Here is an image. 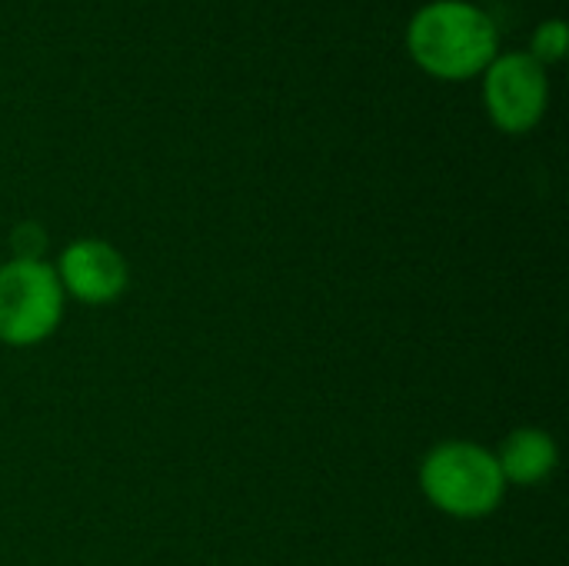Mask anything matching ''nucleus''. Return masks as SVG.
<instances>
[{"label":"nucleus","instance_id":"f257e3e1","mask_svg":"<svg viewBox=\"0 0 569 566\" xmlns=\"http://www.w3.org/2000/svg\"><path fill=\"white\" fill-rule=\"evenodd\" d=\"M407 50L413 63L437 80H473L500 53V30L493 17L470 0H433L410 17Z\"/></svg>","mask_w":569,"mask_h":566},{"label":"nucleus","instance_id":"f03ea898","mask_svg":"<svg viewBox=\"0 0 569 566\" xmlns=\"http://www.w3.org/2000/svg\"><path fill=\"white\" fill-rule=\"evenodd\" d=\"M417 480L437 514L463 524L493 517L510 490L497 454L477 440H440L423 454Z\"/></svg>","mask_w":569,"mask_h":566},{"label":"nucleus","instance_id":"7ed1b4c3","mask_svg":"<svg viewBox=\"0 0 569 566\" xmlns=\"http://www.w3.org/2000/svg\"><path fill=\"white\" fill-rule=\"evenodd\" d=\"M67 314V294L47 260L0 264V344L13 350L50 340Z\"/></svg>","mask_w":569,"mask_h":566},{"label":"nucleus","instance_id":"20e7f679","mask_svg":"<svg viewBox=\"0 0 569 566\" xmlns=\"http://www.w3.org/2000/svg\"><path fill=\"white\" fill-rule=\"evenodd\" d=\"M483 77V107L497 130L523 137L540 127L550 107V77L527 50L497 53Z\"/></svg>","mask_w":569,"mask_h":566},{"label":"nucleus","instance_id":"39448f33","mask_svg":"<svg viewBox=\"0 0 569 566\" xmlns=\"http://www.w3.org/2000/svg\"><path fill=\"white\" fill-rule=\"evenodd\" d=\"M53 270H57V280H60L67 300H77L83 307H110L130 287L127 257L100 237L70 240L60 250Z\"/></svg>","mask_w":569,"mask_h":566},{"label":"nucleus","instance_id":"423d86ee","mask_svg":"<svg viewBox=\"0 0 569 566\" xmlns=\"http://www.w3.org/2000/svg\"><path fill=\"white\" fill-rule=\"evenodd\" d=\"M493 454H497V464H500L507 487H523V490L543 487L560 467L557 437L543 427H533V424L510 430Z\"/></svg>","mask_w":569,"mask_h":566},{"label":"nucleus","instance_id":"0eeeda50","mask_svg":"<svg viewBox=\"0 0 569 566\" xmlns=\"http://www.w3.org/2000/svg\"><path fill=\"white\" fill-rule=\"evenodd\" d=\"M569 50V30L567 23L560 20V17H553V20H543L537 30H533V37H530V57L537 60V63H543V67H550V63H560L563 57H567Z\"/></svg>","mask_w":569,"mask_h":566},{"label":"nucleus","instance_id":"6e6552de","mask_svg":"<svg viewBox=\"0 0 569 566\" xmlns=\"http://www.w3.org/2000/svg\"><path fill=\"white\" fill-rule=\"evenodd\" d=\"M10 244H13V257H10V260H43L47 234H43V227H37V224H20V227L10 234Z\"/></svg>","mask_w":569,"mask_h":566}]
</instances>
